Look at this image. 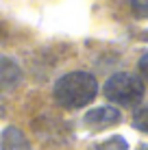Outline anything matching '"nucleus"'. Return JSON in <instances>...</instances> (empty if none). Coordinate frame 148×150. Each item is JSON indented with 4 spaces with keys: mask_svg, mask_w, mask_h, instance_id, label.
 Wrapping results in <instances>:
<instances>
[{
    "mask_svg": "<svg viewBox=\"0 0 148 150\" xmlns=\"http://www.w3.org/2000/svg\"><path fill=\"white\" fill-rule=\"evenodd\" d=\"M96 94H98V81L94 79V74L83 70L63 74L52 87L55 102L63 109H83L96 98Z\"/></svg>",
    "mask_w": 148,
    "mask_h": 150,
    "instance_id": "1",
    "label": "nucleus"
},
{
    "mask_svg": "<svg viewBox=\"0 0 148 150\" xmlns=\"http://www.w3.org/2000/svg\"><path fill=\"white\" fill-rule=\"evenodd\" d=\"M103 94L109 102H115L120 107H135L144 98V83L140 76L129 72H118L109 76L103 87Z\"/></svg>",
    "mask_w": 148,
    "mask_h": 150,
    "instance_id": "2",
    "label": "nucleus"
},
{
    "mask_svg": "<svg viewBox=\"0 0 148 150\" xmlns=\"http://www.w3.org/2000/svg\"><path fill=\"white\" fill-rule=\"evenodd\" d=\"M120 120L122 115L115 107H96V109H89L83 115V124L89 131H105L109 126L120 124Z\"/></svg>",
    "mask_w": 148,
    "mask_h": 150,
    "instance_id": "3",
    "label": "nucleus"
},
{
    "mask_svg": "<svg viewBox=\"0 0 148 150\" xmlns=\"http://www.w3.org/2000/svg\"><path fill=\"white\" fill-rule=\"evenodd\" d=\"M22 83V70L13 59L0 54V89H15Z\"/></svg>",
    "mask_w": 148,
    "mask_h": 150,
    "instance_id": "4",
    "label": "nucleus"
},
{
    "mask_svg": "<svg viewBox=\"0 0 148 150\" xmlns=\"http://www.w3.org/2000/svg\"><path fill=\"white\" fill-rule=\"evenodd\" d=\"M0 150H30V144L18 126H4L0 133Z\"/></svg>",
    "mask_w": 148,
    "mask_h": 150,
    "instance_id": "5",
    "label": "nucleus"
},
{
    "mask_svg": "<svg viewBox=\"0 0 148 150\" xmlns=\"http://www.w3.org/2000/svg\"><path fill=\"white\" fill-rule=\"evenodd\" d=\"M89 150H129V142L122 135H113L109 139H103V142L94 144Z\"/></svg>",
    "mask_w": 148,
    "mask_h": 150,
    "instance_id": "6",
    "label": "nucleus"
},
{
    "mask_svg": "<svg viewBox=\"0 0 148 150\" xmlns=\"http://www.w3.org/2000/svg\"><path fill=\"white\" fill-rule=\"evenodd\" d=\"M133 126L142 133H148V102L142 107H137L133 113Z\"/></svg>",
    "mask_w": 148,
    "mask_h": 150,
    "instance_id": "7",
    "label": "nucleus"
},
{
    "mask_svg": "<svg viewBox=\"0 0 148 150\" xmlns=\"http://www.w3.org/2000/svg\"><path fill=\"white\" fill-rule=\"evenodd\" d=\"M129 7L135 18H140V20L148 18V0H129Z\"/></svg>",
    "mask_w": 148,
    "mask_h": 150,
    "instance_id": "8",
    "label": "nucleus"
},
{
    "mask_svg": "<svg viewBox=\"0 0 148 150\" xmlns=\"http://www.w3.org/2000/svg\"><path fill=\"white\" fill-rule=\"evenodd\" d=\"M137 68H140V74H142V79L148 81V52H144L140 57V63H137Z\"/></svg>",
    "mask_w": 148,
    "mask_h": 150,
    "instance_id": "9",
    "label": "nucleus"
},
{
    "mask_svg": "<svg viewBox=\"0 0 148 150\" xmlns=\"http://www.w3.org/2000/svg\"><path fill=\"white\" fill-rule=\"evenodd\" d=\"M2 111H4V107H2V98H0V115H2Z\"/></svg>",
    "mask_w": 148,
    "mask_h": 150,
    "instance_id": "10",
    "label": "nucleus"
},
{
    "mask_svg": "<svg viewBox=\"0 0 148 150\" xmlns=\"http://www.w3.org/2000/svg\"><path fill=\"white\" fill-rule=\"evenodd\" d=\"M140 150H148V146H146V144H144V146H140Z\"/></svg>",
    "mask_w": 148,
    "mask_h": 150,
    "instance_id": "11",
    "label": "nucleus"
}]
</instances>
